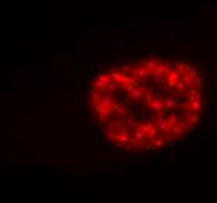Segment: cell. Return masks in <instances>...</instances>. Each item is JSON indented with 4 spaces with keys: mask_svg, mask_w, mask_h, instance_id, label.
Segmentation results:
<instances>
[{
    "mask_svg": "<svg viewBox=\"0 0 217 203\" xmlns=\"http://www.w3.org/2000/svg\"><path fill=\"white\" fill-rule=\"evenodd\" d=\"M152 113L155 114V113H158V111H162V109H164L166 108V103H164V100H162V99H155L153 100V103H152Z\"/></svg>",
    "mask_w": 217,
    "mask_h": 203,
    "instance_id": "6da1fadb",
    "label": "cell"
},
{
    "mask_svg": "<svg viewBox=\"0 0 217 203\" xmlns=\"http://www.w3.org/2000/svg\"><path fill=\"white\" fill-rule=\"evenodd\" d=\"M131 75L136 77V78H144V77H148V71L142 66V67H134L131 71Z\"/></svg>",
    "mask_w": 217,
    "mask_h": 203,
    "instance_id": "7a4b0ae2",
    "label": "cell"
},
{
    "mask_svg": "<svg viewBox=\"0 0 217 203\" xmlns=\"http://www.w3.org/2000/svg\"><path fill=\"white\" fill-rule=\"evenodd\" d=\"M145 89L144 91H142V89H139V86H136V88H134L133 91H131V92L130 94H128V95H130L131 97V99H136V100H141V99H144V97H145Z\"/></svg>",
    "mask_w": 217,
    "mask_h": 203,
    "instance_id": "3957f363",
    "label": "cell"
},
{
    "mask_svg": "<svg viewBox=\"0 0 217 203\" xmlns=\"http://www.w3.org/2000/svg\"><path fill=\"white\" fill-rule=\"evenodd\" d=\"M122 122H119V120H108L106 122V128L108 130H113V131H117V133H120L122 131Z\"/></svg>",
    "mask_w": 217,
    "mask_h": 203,
    "instance_id": "277c9868",
    "label": "cell"
},
{
    "mask_svg": "<svg viewBox=\"0 0 217 203\" xmlns=\"http://www.w3.org/2000/svg\"><path fill=\"white\" fill-rule=\"evenodd\" d=\"M122 88V85H120V83H117V81H111L110 83V85H108L106 86V89H105V92H108V94H116L117 92V91Z\"/></svg>",
    "mask_w": 217,
    "mask_h": 203,
    "instance_id": "5b68a950",
    "label": "cell"
},
{
    "mask_svg": "<svg viewBox=\"0 0 217 203\" xmlns=\"http://www.w3.org/2000/svg\"><path fill=\"white\" fill-rule=\"evenodd\" d=\"M111 108H113V111H114V113H116L119 117H124V116L127 114V109L122 106L120 103H117V102H114V103L111 105Z\"/></svg>",
    "mask_w": 217,
    "mask_h": 203,
    "instance_id": "8992f818",
    "label": "cell"
},
{
    "mask_svg": "<svg viewBox=\"0 0 217 203\" xmlns=\"http://www.w3.org/2000/svg\"><path fill=\"white\" fill-rule=\"evenodd\" d=\"M159 133H161V131H159V128L153 125V127L147 131V139H150V141H155V139H156V138L159 136Z\"/></svg>",
    "mask_w": 217,
    "mask_h": 203,
    "instance_id": "52a82bcc",
    "label": "cell"
},
{
    "mask_svg": "<svg viewBox=\"0 0 217 203\" xmlns=\"http://www.w3.org/2000/svg\"><path fill=\"white\" fill-rule=\"evenodd\" d=\"M181 120H183V119H181V116H180V114H177V113H173L172 116H169V117H167V122L170 123V127H173V125L180 123Z\"/></svg>",
    "mask_w": 217,
    "mask_h": 203,
    "instance_id": "ba28073f",
    "label": "cell"
},
{
    "mask_svg": "<svg viewBox=\"0 0 217 203\" xmlns=\"http://www.w3.org/2000/svg\"><path fill=\"white\" fill-rule=\"evenodd\" d=\"M142 66H144L147 71H148V74H150L153 69L158 67V62H156V59H148V61H144V64H142Z\"/></svg>",
    "mask_w": 217,
    "mask_h": 203,
    "instance_id": "9c48e42d",
    "label": "cell"
},
{
    "mask_svg": "<svg viewBox=\"0 0 217 203\" xmlns=\"http://www.w3.org/2000/svg\"><path fill=\"white\" fill-rule=\"evenodd\" d=\"M167 81V75H156L155 77V85H156V88H162L166 85Z\"/></svg>",
    "mask_w": 217,
    "mask_h": 203,
    "instance_id": "30bf717a",
    "label": "cell"
},
{
    "mask_svg": "<svg viewBox=\"0 0 217 203\" xmlns=\"http://www.w3.org/2000/svg\"><path fill=\"white\" fill-rule=\"evenodd\" d=\"M197 89H198L197 86H195V88H194V86L189 88V97H187V100H189V102H192V100H195V99H198V97H200Z\"/></svg>",
    "mask_w": 217,
    "mask_h": 203,
    "instance_id": "8fae6325",
    "label": "cell"
},
{
    "mask_svg": "<svg viewBox=\"0 0 217 203\" xmlns=\"http://www.w3.org/2000/svg\"><path fill=\"white\" fill-rule=\"evenodd\" d=\"M110 75H111V78L114 81H117V83H120L122 78H124V74H122L119 69H116V71H110Z\"/></svg>",
    "mask_w": 217,
    "mask_h": 203,
    "instance_id": "7c38bea8",
    "label": "cell"
},
{
    "mask_svg": "<svg viewBox=\"0 0 217 203\" xmlns=\"http://www.w3.org/2000/svg\"><path fill=\"white\" fill-rule=\"evenodd\" d=\"M189 106H191L194 111H201V100H200V97L198 99H195V100H192V102H189Z\"/></svg>",
    "mask_w": 217,
    "mask_h": 203,
    "instance_id": "4fadbf2b",
    "label": "cell"
},
{
    "mask_svg": "<svg viewBox=\"0 0 217 203\" xmlns=\"http://www.w3.org/2000/svg\"><path fill=\"white\" fill-rule=\"evenodd\" d=\"M114 102H116V99H113L111 95H105V97H101V100H100V103L103 105V106H111Z\"/></svg>",
    "mask_w": 217,
    "mask_h": 203,
    "instance_id": "5bb4252c",
    "label": "cell"
},
{
    "mask_svg": "<svg viewBox=\"0 0 217 203\" xmlns=\"http://www.w3.org/2000/svg\"><path fill=\"white\" fill-rule=\"evenodd\" d=\"M97 78H99V80H101L103 83H106V85H110V83L113 81L111 75H106L105 72H99V74H97Z\"/></svg>",
    "mask_w": 217,
    "mask_h": 203,
    "instance_id": "9a60e30c",
    "label": "cell"
},
{
    "mask_svg": "<svg viewBox=\"0 0 217 203\" xmlns=\"http://www.w3.org/2000/svg\"><path fill=\"white\" fill-rule=\"evenodd\" d=\"M133 136L136 138V139H142V141H145V139H147V133L142 130V128H136V131L133 133Z\"/></svg>",
    "mask_w": 217,
    "mask_h": 203,
    "instance_id": "2e32d148",
    "label": "cell"
},
{
    "mask_svg": "<svg viewBox=\"0 0 217 203\" xmlns=\"http://www.w3.org/2000/svg\"><path fill=\"white\" fill-rule=\"evenodd\" d=\"M158 128H159L161 133H167L172 127H170V123H169V122H167V119H166L164 122H159V123H158Z\"/></svg>",
    "mask_w": 217,
    "mask_h": 203,
    "instance_id": "e0dca14e",
    "label": "cell"
},
{
    "mask_svg": "<svg viewBox=\"0 0 217 203\" xmlns=\"http://www.w3.org/2000/svg\"><path fill=\"white\" fill-rule=\"evenodd\" d=\"M155 120H156V123H159V122H164L166 119H167V114L164 113V111H158V113H155Z\"/></svg>",
    "mask_w": 217,
    "mask_h": 203,
    "instance_id": "ac0fdd59",
    "label": "cell"
},
{
    "mask_svg": "<svg viewBox=\"0 0 217 203\" xmlns=\"http://www.w3.org/2000/svg\"><path fill=\"white\" fill-rule=\"evenodd\" d=\"M170 131L173 133V135H177V136H181V135H184V128L181 127L180 123H177V125H173V127L170 128Z\"/></svg>",
    "mask_w": 217,
    "mask_h": 203,
    "instance_id": "d6986e66",
    "label": "cell"
},
{
    "mask_svg": "<svg viewBox=\"0 0 217 203\" xmlns=\"http://www.w3.org/2000/svg\"><path fill=\"white\" fill-rule=\"evenodd\" d=\"M191 67H192V66L186 64V62H178V64H177V71L181 72V74H187V71H189Z\"/></svg>",
    "mask_w": 217,
    "mask_h": 203,
    "instance_id": "ffe728a7",
    "label": "cell"
},
{
    "mask_svg": "<svg viewBox=\"0 0 217 203\" xmlns=\"http://www.w3.org/2000/svg\"><path fill=\"white\" fill-rule=\"evenodd\" d=\"M117 69H119V71H120L122 74H124V75H130V74H131V71H133L131 66H128V64H119V66H117Z\"/></svg>",
    "mask_w": 217,
    "mask_h": 203,
    "instance_id": "44dd1931",
    "label": "cell"
},
{
    "mask_svg": "<svg viewBox=\"0 0 217 203\" xmlns=\"http://www.w3.org/2000/svg\"><path fill=\"white\" fill-rule=\"evenodd\" d=\"M92 85H94V88H96V89H99V91H105L106 89V83H103V81H101V80H94V83H92Z\"/></svg>",
    "mask_w": 217,
    "mask_h": 203,
    "instance_id": "7402d4cb",
    "label": "cell"
},
{
    "mask_svg": "<svg viewBox=\"0 0 217 203\" xmlns=\"http://www.w3.org/2000/svg\"><path fill=\"white\" fill-rule=\"evenodd\" d=\"M99 99H100V95H99V89H96V88H91V100L94 102V103H97L99 102Z\"/></svg>",
    "mask_w": 217,
    "mask_h": 203,
    "instance_id": "603a6c76",
    "label": "cell"
},
{
    "mask_svg": "<svg viewBox=\"0 0 217 203\" xmlns=\"http://www.w3.org/2000/svg\"><path fill=\"white\" fill-rule=\"evenodd\" d=\"M181 75H183V74L178 72L177 69H175V71H170V72H169L167 77H169V78H172V80H177V81H178V80H181Z\"/></svg>",
    "mask_w": 217,
    "mask_h": 203,
    "instance_id": "cb8c5ba5",
    "label": "cell"
},
{
    "mask_svg": "<svg viewBox=\"0 0 217 203\" xmlns=\"http://www.w3.org/2000/svg\"><path fill=\"white\" fill-rule=\"evenodd\" d=\"M139 86H141V88H144L145 91H147V89H150V81H148L147 77H144V78H139Z\"/></svg>",
    "mask_w": 217,
    "mask_h": 203,
    "instance_id": "d4e9b609",
    "label": "cell"
},
{
    "mask_svg": "<svg viewBox=\"0 0 217 203\" xmlns=\"http://www.w3.org/2000/svg\"><path fill=\"white\" fill-rule=\"evenodd\" d=\"M144 99H145V106H147V108H150V106H152V103H153V100L156 99V97H155L153 94H145Z\"/></svg>",
    "mask_w": 217,
    "mask_h": 203,
    "instance_id": "484cf974",
    "label": "cell"
},
{
    "mask_svg": "<svg viewBox=\"0 0 217 203\" xmlns=\"http://www.w3.org/2000/svg\"><path fill=\"white\" fill-rule=\"evenodd\" d=\"M125 123L128 125V127H136V128L141 127V123L136 122V120H134V119H131V117H127V119H125Z\"/></svg>",
    "mask_w": 217,
    "mask_h": 203,
    "instance_id": "4316f807",
    "label": "cell"
},
{
    "mask_svg": "<svg viewBox=\"0 0 217 203\" xmlns=\"http://www.w3.org/2000/svg\"><path fill=\"white\" fill-rule=\"evenodd\" d=\"M119 97H120V100L124 102V105H125L127 108H130V106H133V99H128L127 95H119Z\"/></svg>",
    "mask_w": 217,
    "mask_h": 203,
    "instance_id": "83f0119b",
    "label": "cell"
},
{
    "mask_svg": "<svg viewBox=\"0 0 217 203\" xmlns=\"http://www.w3.org/2000/svg\"><path fill=\"white\" fill-rule=\"evenodd\" d=\"M180 125H181V127L184 128V131H187V133H191V131H192V127H194V125H192L191 122H189V120H187V122L181 120V122H180Z\"/></svg>",
    "mask_w": 217,
    "mask_h": 203,
    "instance_id": "f1b7e54d",
    "label": "cell"
},
{
    "mask_svg": "<svg viewBox=\"0 0 217 203\" xmlns=\"http://www.w3.org/2000/svg\"><path fill=\"white\" fill-rule=\"evenodd\" d=\"M153 144H155V149H161V147L164 145V138H162V136H158V138L153 141Z\"/></svg>",
    "mask_w": 217,
    "mask_h": 203,
    "instance_id": "f546056e",
    "label": "cell"
},
{
    "mask_svg": "<svg viewBox=\"0 0 217 203\" xmlns=\"http://www.w3.org/2000/svg\"><path fill=\"white\" fill-rule=\"evenodd\" d=\"M187 75L191 77V78H194V80L200 77V75H198V71H197L195 67H191V69H189V71H187Z\"/></svg>",
    "mask_w": 217,
    "mask_h": 203,
    "instance_id": "4dcf8cb0",
    "label": "cell"
},
{
    "mask_svg": "<svg viewBox=\"0 0 217 203\" xmlns=\"http://www.w3.org/2000/svg\"><path fill=\"white\" fill-rule=\"evenodd\" d=\"M198 120H200V117H198V111H195V113H194L191 117H189V122H191L192 125H197Z\"/></svg>",
    "mask_w": 217,
    "mask_h": 203,
    "instance_id": "1f68e13d",
    "label": "cell"
},
{
    "mask_svg": "<svg viewBox=\"0 0 217 203\" xmlns=\"http://www.w3.org/2000/svg\"><path fill=\"white\" fill-rule=\"evenodd\" d=\"M216 91H217V83L213 81V83H211V88H209V91H208V95H209V97H214V95H216Z\"/></svg>",
    "mask_w": 217,
    "mask_h": 203,
    "instance_id": "d6a6232c",
    "label": "cell"
},
{
    "mask_svg": "<svg viewBox=\"0 0 217 203\" xmlns=\"http://www.w3.org/2000/svg\"><path fill=\"white\" fill-rule=\"evenodd\" d=\"M162 138H164V141H166V142L172 144V142H173V141H175V139H177L178 136H177V135H173V133H172V135H164Z\"/></svg>",
    "mask_w": 217,
    "mask_h": 203,
    "instance_id": "836d02e7",
    "label": "cell"
},
{
    "mask_svg": "<svg viewBox=\"0 0 217 203\" xmlns=\"http://www.w3.org/2000/svg\"><path fill=\"white\" fill-rule=\"evenodd\" d=\"M164 103H166V108H173V106H177V103H175V99H170V97H169V99H166L164 100Z\"/></svg>",
    "mask_w": 217,
    "mask_h": 203,
    "instance_id": "e575fe53",
    "label": "cell"
},
{
    "mask_svg": "<svg viewBox=\"0 0 217 203\" xmlns=\"http://www.w3.org/2000/svg\"><path fill=\"white\" fill-rule=\"evenodd\" d=\"M101 114H103L105 117L110 119L111 114H113V108H111V106H103V111H101Z\"/></svg>",
    "mask_w": 217,
    "mask_h": 203,
    "instance_id": "d590c367",
    "label": "cell"
},
{
    "mask_svg": "<svg viewBox=\"0 0 217 203\" xmlns=\"http://www.w3.org/2000/svg\"><path fill=\"white\" fill-rule=\"evenodd\" d=\"M166 86H169V88H172V89H177V80H172V78H169V77H167Z\"/></svg>",
    "mask_w": 217,
    "mask_h": 203,
    "instance_id": "8d00e7d4",
    "label": "cell"
},
{
    "mask_svg": "<svg viewBox=\"0 0 217 203\" xmlns=\"http://www.w3.org/2000/svg\"><path fill=\"white\" fill-rule=\"evenodd\" d=\"M187 88V83H184L183 80H178L177 81V91H184Z\"/></svg>",
    "mask_w": 217,
    "mask_h": 203,
    "instance_id": "74e56055",
    "label": "cell"
},
{
    "mask_svg": "<svg viewBox=\"0 0 217 203\" xmlns=\"http://www.w3.org/2000/svg\"><path fill=\"white\" fill-rule=\"evenodd\" d=\"M181 80L184 81V83H187V85H192V83H194V78H191L187 74H183L181 75Z\"/></svg>",
    "mask_w": 217,
    "mask_h": 203,
    "instance_id": "f35d334b",
    "label": "cell"
},
{
    "mask_svg": "<svg viewBox=\"0 0 217 203\" xmlns=\"http://www.w3.org/2000/svg\"><path fill=\"white\" fill-rule=\"evenodd\" d=\"M94 111H96V114H101V111H103V105H101V103H96V105H94Z\"/></svg>",
    "mask_w": 217,
    "mask_h": 203,
    "instance_id": "ab89813d",
    "label": "cell"
},
{
    "mask_svg": "<svg viewBox=\"0 0 217 203\" xmlns=\"http://www.w3.org/2000/svg\"><path fill=\"white\" fill-rule=\"evenodd\" d=\"M173 97H175V103H177V106H178V105H180V100H181V97H183V91H178V92L175 94Z\"/></svg>",
    "mask_w": 217,
    "mask_h": 203,
    "instance_id": "60d3db41",
    "label": "cell"
},
{
    "mask_svg": "<svg viewBox=\"0 0 217 203\" xmlns=\"http://www.w3.org/2000/svg\"><path fill=\"white\" fill-rule=\"evenodd\" d=\"M194 113H195V111H194L191 106H189V108H186V109H184V117H186V119H189V117H191Z\"/></svg>",
    "mask_w": 217,
    "mask_h": 203,
    "instance_id": "b9f144b4",
    "label": "cell"
},
{
    "mask_svg": "<svg viewBox=\"0 0 217 203\" xmlns=\"http://www.w3.org/2000/svg\"><path fill=\"white\" fill-rule=\"evenodd\" d=\"M164 66L169 69V71H175V69H177V64H173V62H170V61L164 62Z\"/></svg>",
    "mask_w": 217,
    "mask_h": 203,
    "instance_id": "7bdbcfd3",
    "label": "cell"
},
{
    "mask_svg": "<svg viewBox=\"0 0 217 203\" xmlns=\"http://www.w3.org/2000/svg\"><path fill=\"white\" fill-rule=\"evenodd\" d=\"M203 81H205V80H203L201 77H198V78H195V83H194V85L197 86V88H201V86H203Z\"/></svg>",
    "mask_w": 217,
    "mask_h": 203,
    "instance_id": "ee69618b",
    "label": "cell"
},
{
    "mask_svg": "<svg viewBox=\"0 0 217 203\" xmlns=\"http://www.w3.org/2000/svg\"><path fill=\"white\" fill-rule=\"evenodd\" d=\"M173 92V89L172 88H169V86H166L164 89H162V94H164V95H170Z\"/></svg>",
    "mask_w": 217,
    "mask_h": 203,
    "instance_id": "f6af8a7d",
    "label": "cell"
},
{
    "mask_svg": "<svg viewBox=\"0 0 217 203\" xmlns=\"http://www.w3.org/2000/svg\"><path fill=\"white\" fill-rule=\"evenodd\" d=\"M116 147H117V149H124V147H125V142L117 141V142H116Z\"/></svg>",
    "mask_w": 217,
    "mask_h": 203,
    "instance_id": "bcb514c9",
    "label": "cell"
},
{
    "mask_svg": "<svg viewBox=\"0 0 217 203\" xmlns=\"http://www.w3.org/2000/svg\"><path fill=\"white\" fill-rule=\"evenodd\" d=\"M114 48H119V50H122V48H124V44H122V42H116V44H114Z\"/></svg>",
    "mask_w": 217,
    "mask_h": 203,
    "instance_id": "7dc6e473",
    "label": "cell"
},
{
    "mask_svg": "<svg viewBox=\"0 0 217 203\" xmlns=\"http://www.w3.org/2000/svg\"><path fill=\"white\" fill-rule=\"evenodd\" d=\"M92 75H94V71H92V69H87V72H86V77H87V78H91Z\"/></svg>",
    "mask_w": 217,
    "mask_h": 203,
    "instance_id": "c3c4849f",
    "label": "cell"
}]
</instances>
